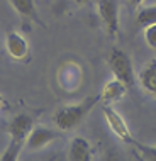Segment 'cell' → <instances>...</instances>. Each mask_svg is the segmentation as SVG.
Instances as JSON below:
<instances>
[{"label": "cell", "instance_id": "4fadbf2b", "mask_svg": "<svg viewBox=\"0 0 156 161\" xmlns=\"http://www.w3.org/2000/svg\"><path fill=\"white\" fill-rule=\"evenodd\" d=\"M20 149H22V144H20V142L12 141L10 144L7 146V149L3 151V154L0 156V161H17Z\"/></svg>", "mask_w": 156, "mask_h": 161}, {"label": "cell", "instance_id": "ac0fdd59", "mask_svg": "<svg viewBox=\"0 0 156 161\" xmlns=\"http://www.w3.org/2000/svg\"><path fill=\"white\" fill-rule=\"evenodd\" d=\"M2 105H3V97L0 95V107H2Z\"/></svg>", "mask_w": 156, "mask_h": 161}, {"label": "cell", "instance_id": "7a4b0ae2", "mask_svg": "<svg viewBox=\"0 0 156 161\" xmlns=\"http://www.w3.org/2000/svg\"><path fill=\"white\" fill-rule=\"evenodd\" d=\"M107 63H109V66L112 69L114 78H119L127 86L134 83V66H132L129 54L124 49L112 47L109 53V58H107Z\"/></svg>", "mask_w": 156, "mask_h": 161}, {"label": "cell", "instance_id": "277c9868", "mask_svg": "<svg viewBox=\"0 0 156 161\" xmlns=\"http://www.w3.org/2000/svg\"><path fill=\"white\" fill-rule=\"evenodd\" d=\"M97 10L107 32L112 37H117L119 29H120V22H119V8H117L115 0H98Z\"/></svg>", "mask_w": 156, "mask_h": 161}, {"label": "cell", "instance_id": "52a82bcc", "mask_svg": "<svg viewBox=\"0 0 156 161\" xmlns=\"http://www.w3.org/2000/svg\"><path fill=\"white\" fill-rule=\"evenodd\" d=\"M56 137H58V134H56L53 129L37 125V127H32L31 134L25 139V147H27L29 151H37V149H41V147H44L46 144H49L51 141H54Z\"/></svg>", "mask_w": 156, "mask_h": 161}, {"label": "cell", "instance_id": "ba28073f", "mask_svg": "<svg viewBox=\"0 0 156 161\" xmlns=\"http://www.w3.org/2000/svg\"><path fill=\"white\" fill-rule=\"evenodd\" d=\"M68 161H92V146L85 137L76 136L68 147Z\"/></svg>", "mask_w": 156, "mask_h": 161}, {"label": "cell", "instance_id": "8992f818", "mask_svg": "<svg viewBox=\"0 0 156 161\" xmlns=\"http://www.w3.org/2000/svg\"><path fill=\"white\" fill-rule=\"evenodd\" d=\"M5 47H7V53L12 59L15 61H22V59L27 56L29 53V42L22 34L12 31L7 34L5 37Z\"/></svg>", "mask_w": 156, "mask_h": 161}, {"label": "cell", "instance_id": "8fae6325", "mask_svg": "<svg viewBox=\"0 0 156 161\" xmlns=\"http://www.w3.org/2000/svg\"><path fill=\"white\" fill-rule=\"evenodd\" d=\"M12 7L15 8L17 14L29 17V19H37V10L34 5V0H10Z\"/></svg>", "mask_w": 156, "mask_h": 161}, {"label": "cell", "instance_id": "5b68a950", "mask_svg": "<svg viewBox=\"0 0 156 161\" xmlns=\"http://www.w3.org/2000/svg\"><path fill=\"white\" fill-rule=\"evenodd\" d=\"M32 117L27 114H17L12 117L10 124H8V134H10L12 141L20 142L24 144V141L27 139V136L31 134L32 130Z\"/></svg>", "mask_w": 156, "mask_h": 161}, {"label": "cell", "instance_id": "9a60e30c", "mask_svg": "<svg viewBox=\"0 0 156 161\" xmlns=\"http://www.w3.org/2000/svg\"><path fill=\"white\" fill-rule=\"evenodd\" d=\"M144 41L149 47L156 49V24H151L144 27Z\"/></svg>", "mask_w": 156, "mask_h": 161}, {"label": "cell", "instance_id": "9c48e42d", "mask_svg": "<svg viewBox=\"0 0 156 161\" xmlns=\"http://www.w3.org/2000/svg\"><path fill=\"white\" fill-rule=\"evenodd\" d=\"M125 92H127V85L124 81H120L119 78H112V80H109L103 85V88L100 92V98L107 103L117 102V100H120L124 97Z\"/></svg>", "mask_w": 156, "mask_h": 161}, {"label": "cell", "instance_id": "5bb4252c", "mask_svg": "<svg viewBox=\"0 0 156 161\" xmlns=\"http://www.w3.org/2000/svg\"><path fill=\"white\" fill-rule=\"evenodd\" d=\"M134 146L137 147L141 158L144 159V161H156V146L141 144V142H134Z\"/></svg>", "mask_w": 156, "mask_h": 161}, {"label": "cell", "instance_id": "7c38bea8", "mask_svg": "<svg viewBox=\"0 0 156 161\" xmlns=\"http://www.w3.org/2000/svg\"><path fill=\"white\" fill-rule=\"evenodd\" d=\"M136 22H137V25H141V27L156 24V5H149V7L141 8V10L137 12Z\"/></svg>", "mask_w": 156, "mask_h": 161}, {"label": "cell", "instance_id": "6da1fadb", "mask_svg": "<svg viewBox=\"0 0 156 161\" xmlns=\"http://www.w3.org/2000/svg\"><path fill=\"white\" fill-rule=\"evenodd\" d=\"M98 97H100V95L86 97L85 100H81L80 103H70V105H64L61 108H58L53 115V122L61 130L73 129L95 107V103L98 102Z\"/></svg>", "mask_w": 156, "mask_h": 161}, {"label": "cell", "instance_id": "e0dca14e", "mask_svg": "<svg viewBox=\"0 0 156 161\" xmlns=\"http://www.w3.org/2000/svg\"><path fill=\"white\" fill-rule=\"evenodd\" d=\"M73 3H76V5H85L86 2H88V0H71Z\"/></svg>", "mask_w": 156, "mask_h": 161}, {"label": "cell", "instance_id": "30bf717a", "mask_svg": "<svg viewBox=\"0 0 156 161\" xmlns=\"http://www.w3.org/2000/svg\"><path fill=\"white\" fill-rule=\"evenodd\" d=\"M139 83L146 93L156 97V59L149 61L139 71Z\"/></svg>", "mask_w": 156, "mask_h": 161}, {"label": "cell", "instance_id": "2e32d148", "mask_svg": "<svg viewBox=\"0 0 156 161\" xmlns=\"http://www.w3.org/2000/svg\"><path fill=\"white\" fill-rule=\"evenodd\" d=\"M127 3L131 7H139L141 3H142V0H127Z\"/></svg>", "mask_w": 156, "mask_h": 161}, {"label": "cell", "instance_id": "3957f363", "mask_svg": "<svg viewBox=\"0 0 156 161\" xmlns=\"http://www.w3.org/2000/svg\"><path fill=\"white\" fill-rule=\"evenodd\" d=\"M103 117H105V122L109 124L110 130L117 136V139H120L122 142L125 144H134V137L131 134V130H129L127 124H125V120L122 119V115L119 114V112L115 110V108H112L110 105H103Z\"/></svg>", "mask_w": 156, "mask_h": 161}]
</instances>
